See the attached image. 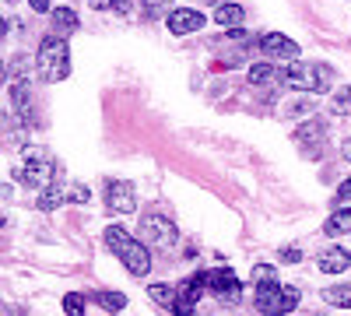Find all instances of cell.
Segmentation results:
<instances>
[{"label":"cell","instance_id":"6da1fadb","mask_svg":"<svg viewBox=\"0 0 351 316\" xmlns=\"http://www.w3.org/2000/svg\"><path fill=\"white\" fill-rule=\"evenodd\" d=\"M106 246L120 256V264L127 267V274L144 278L152 271V246L144 239H134L123 225H109L106 228Z\"/></svg>","mask_w":351,"mask_h":316},{"label":"cell","instance_id":"7a4b0ae2","mask_svg":"<svg viewBox=\"0 0 351 316\" xmlns=\"http://www.w3.org/2000/svg\"><path fill=\"white\" fill-rule=\"evenodd\" d=\"M299 302H302V292L295 284H281L278 278L253 284V306L263 316H288V313L299 309Z\"/></svg>","mask_w":351,"mask_h":316},{"label":"cell","instance_id":"3957f363","mask_svg":"<svg viewBox=\"0 0 351 316\" xmlns=\"http://www.w3.org/2000/svg\"><path fill=\"white\" fill-rule=\"evenodd\" d=\"M36 71L43 81L56 84V81H67L71 74V49H67V39L49 32L43 42H39V53H36Z\"/></svg>","mask_w":351,"mask_h":316},{"label":"cell","instance_id":"277c9868","mask_svg":"<svg viewBox=\"0 0 351 316\" xmlns=\"http://www.w3.org/2000/svg\"><path fill=\"white\" fill-rule=\"evenodd\" d=\"M281 81L295 92L306 95H319L330 88V67L327 64H302V60H288V67L281 71Z\"/></svg>","mask_w":351,"mask_h":316},{"label":"cell","instance_id":"5b68a950","mask_svg":"<svg viewBox=\"0 0 351 316\" xmlns=\"http://www.w3.org/2000/svg\"><path fill=\"white\" fill-rule=\"evenodd\" d=\"M137 236L148 243L152 250H172L180 243V228L169 215H158V211H148L141 215V225H137Z\"/></svg>","mask_w":351,"mask_h":316},{"label":"cell","instance_id":"8992f818","mask_svg":"<svg viewBox=\"0 0 351 316\" xmlns=\"http://www.w3.org/2000/svg\"><path fill=\"white\" fill-rule=\"evenodd\" d=\"M25 158H28V162L14 169V180H18L21 186H28V190L49 186V183H53V158H49L43 148H28Z\"/></svg>","mask_w":351,"mask_h":316},{"label":"cell","instance_id":"52a82bcc","mask_svg":"<svg viewBox=\"0 0 351 316\" xmlns=\"http://www.w3.org/2000/svg\"><path fill=\"white\" fill-rule=\"evenodd\" d=\"M176 292H180V299H176L172 313H176V316H193V313H197L200 295L208 292V271H197V274L183 278L180 284H176Z\"/></svg>","mask_w":351,"mask_h":316},{"label":"cell","instance_id":"ba28073f","mask_svg":"<svg viewBox=\"0 0 351 316\" xmlns=\"http://www.w3.org/2000/svg\"><path fill=\"white\" fill-rule=\"evenodd\" d=\"M106 208L116 215H134L137 211V193L127 180H106Z\"/></svg>","mask_w":351,"mask_h":316},{"label":"cell","instance_id":"9c48e42d","mask_svg":"<svg viewBox=\"0 0 351 316\" xmlns=\"http://www.w3.org/2000/svg\"><path fill=\"white\" fill-rule=\"evenodd\" d=\"M324 141H327V123L319 120V117L299 123V130H295V145H299L309 158H319V151H324Z\"/></svg>","mask_w":351,"mask_h":316},{"label":"cell","instance_id":"30bf717a","mask_svg":"<svg viewBox=\"0 0 351 316\" xmlns=\"http://www.w3.org/2000/svg\"><path fill=\"white\" fill-rule=\"evenodd\" d=\"M208 292H215L218 299H228V302H239L243 284H239L236 274H232V267H211L208 271Z\"/></svg>","mask_w":351,"mask_h":316},{"label":"cell","instance_id":"8fae6325","mask_svg":"<svg viewBox=\"0 0 351 316\" xmlns=\"http://www.w3.org/2000/svg\"><path fill=\"white\" fill-rule=\"evenodd\" d=\"M204 18L197 8H172L169 14H165V25H169V32L172 36H190V32H200L204 28Z\"/></svg>","mask_w":351,"mask_h":316},{"label":"cell","instance_id":"7c38bea8","mask_svg":"<svg viewBox=\"0 0 351 316\" xmlns=\"http://www.w3.org/2000/svg\"><path fill=\"white\" fill-rule=\"evenodd\" d=\"M260 49L267 60H299V42L295 39H288L281 32H267V36H260Z\"/></svg>","mask_w":351,"mask_h":316},{"label":"cell","instance_id":"4fadbf2b","mask_svg":"<svg viewBox=\"0 0 351 316\" xmlns=\"http://www.w3.org/2000/svg\"><path fill=\"white\" fill-rule=\"evenodd\" d=\"M316 267L324 274H341V271L351 267V253L344 246H327V250L316 253Z\"/></svg>","mask_w":351,"mask_h":316},{"label":"cell","instance_id":"5bb4252c","mask_svg":"<svg viewBox=\"0 0 351 316\" xmlns=\"http://www.w3.org/2000/svg\"><path fill=\"white\" fill-rule=\"evenodd\" d=\"M49 25H53V32L56 36H74L77 28H81V18H77V11L74 8H56V11H49Z\"/></svg>","mask_w":351,"mask_h":316},{"label":"cell","instance_id":"9a60e30c","mask_svg":"<svg viewBox=\"0 0 351 316\" xmlns=\"http://www.w3.org/2000/svg\"><path fill=\"white\" fill-rule=\"evenodd\" d=\"M60 204H67V186L64 183H49V186H43L39 190V211H56V208H60Z\"/></svg>","mask_w":351,"mask_h":316},{"label":"cell","instance_id":"2e32d148","mask_svg":"<svg viewBox=\"0 0 351 316\" xmlns=\"http://www.w3.org/2000/svg\"><path fill=\"white\" fill-rule=\"evenodd\" d=\"M215 21L221 28H239L246 21V8L243 4H221V8H215Z\"/></svg>","mask_w":351,"mask_h":316},{"label":"cell","instance_id":"e0dca14e","mask_svg":"<svg viewBox=\"0 0 351 316\" xmlns=\"http://www.w3.org/2000/svg\"><path fill=\"white\" fill-rule=\"evenodd\" d=\"M348 232H351V208H337L324 225V236H348Z\"/></svg>","mask_w":351,"mask_h":316},{"label":"cell","instance_id":"ac0fdd59","mask_svg":"<svg viewBox=\"0 0 351 316\" xmlns=\"http://www.w3.org/2000/svg\"><path fill=\"white\" fill-rule=\"evenodd\" d=\"M246 77H250V84H271V81L281 77V71L274 64H267V60H260V64H250Z\"/></svg>","mask_w":351,"mask_h":316},{"label":"cell","instance_id":"d6986e66","mask_svg":"<svg viewBox=\"0 0 351 316\" xmlns=\"http://www.w3.org/2000/svg\"><path fill=\"white\" fill-rule=\"evenodd\" d=\"M327 306H337V309H351V284H330V289L319 292Z\"/></svg>","mask_w":351,"mask_h":316},{"label":"cell","instance_id":"ffe728a7","mask_svg":"<svg viewBox=\"0 0 351 316\" xmlns=\"http://www.w3.org/2000/svg\"><path fill=\"white\" fill-rule=\"evenodd\" d=\"M148 295H152V302H155V306H162V309H169V313H172L176 299H180V292H176V284H152Z\"/></svg>","mask_w":351,"mask_h":316},{"label":"cell","instance_id":"44dd1931","mask_svg":"<svg viewBox=\"0 0 351 316\" xmlns=\"http://www.w3.org/2000/svg\"><path fill=\"white\" fill-rule=\"evenodd\" d=\"M330 112L334 117H351V84H341L330 95Z\"/></svg>","mask_w":351,"mask_h":316},{"label":"cell","instance_id":"7402d4cb","mask_svg":"<svg viewBox=\"0 0 351 316\" xmlns=\"http://www.w3.org/2000/svg\"><path fill=\"white\" fill-rule=\"evenodd\" d=\"M95 302H99L106 313H123V309H127V295H123V292H95Z\"/></svg>","mask_w":351,"mask_h":316},{"label":"cell","instance_id":"603a6c76","mask_svg":"<svg viewBox=\"0 0 351 316\" xmlns=\"http://www.w3.org/2000/svg\"><path fill=\"white\" fill-rule=\"evenodd\" d=\"M84 309H88V299L81 292H67L64 295V313L67 316H84Z\"/></svg>","mask_w":351,"mask_h":316},{"label":"cell","instance_id":"cb8c5ba5","mask_svg":"<svg viewBox=\"0 0 351 316\" xmlns=\"http://www.w3.org/2000/svg\"><path fill=\"white\" fill-rule=\"evenodd\" d=\"M92 200V190H88L84 183H71L67 186V204H88Z\"/></svg>","mask_w":351,"mask_h":316},{"label":"cell","instance_id":"d4e9b609","mask_svg":"<svg viewBox=\"0 0 351 316\" xmlns=\"http://www.w3.org/2000/svg\"><path fill=\"white\" fill-rule=\"evenodd\" d=\"M169 4H172V0H141V8L148 11L152 18H155V14H162V11H169Z\"/></svg>","mask_w":351,"mask_h":316},{"label":"cell","instance_id":"484cf974","mask_svg":"<svg viewBox=\"0 0 351 316\" xmlns=\"http://www.w3.org/2000/svg\"><path fill=\"white\" fill-rule=\"evenodd\" d=\"M88 4H92L95 11H120L127 0H88Z\"/></svg>","mask_w":351,"mask_h":316},{"label":"cell","instance_id":"4316f807","mask_svg":"<svg viewBox=\"0 0 351 316\" xmlns=\"http://www.w3.org/2000/svg\"><path fill=\"white\" fill-rule=\"evenodd\" d=\"M274 278V267L271 264H256L253 267V281H271Z\"/></svg>","mask_w":351,"mask_h":316},{"label":"cell","instance_id":"83f0119b","mask_svg":"<svg viewBox=\"0 0 351 316\" xmlns=\"http://www.w3.org/2000/svg\"><path fill=\"white\" fill-rule=\"evenodd\" d=\"M348 200H351V176L337 186V197H334V204H348Z\"/></svg>","mask_w":351,"mask_h":316},{"label":"cell","instance_id":"f1b7e54d","mask_svg":"<svg viewBox=\"0 0 351 316\" xmlns=\"http://www.w3.org/2000/svg\"><path fill=\"white\" fill-rule=\"evenodd\" d=\"M299 260H302V250H295V246L281 250V264H299Z\"/></svg>","mask_w":351,"mask_h":316},{"label":"cell","instance_id":"f546056e","mask_svg":"<svg viewBox=\"0 0 351 316\" xmlns=\"http://www.w3.org/2000/svg\"><path fill=\"white\" fill-rule=\"evenodd\" d=\"M28 8L39 11V14H46V11H49V0H28Z\"/></svg>","mask_w":351,"mask_h":316},{"label":"cell","instance_id":"4dcf8cb0","mask_svg":"<svg viewBox=\"0 0 351 316\" xmlns=\"http://www.w3.org/2000/svg\"><path fill=\"white\" fill-rule=\"evenodd\" d=\"M341 158H344V162H351V137L341 145Z\"/></svg>","mask_w":351,"mask_h":316}]
</instances>
